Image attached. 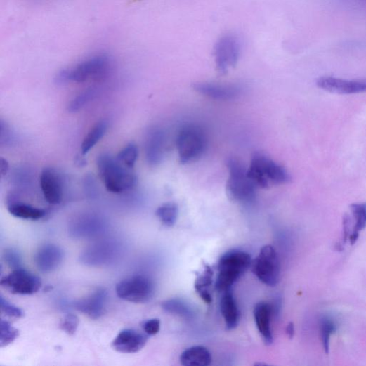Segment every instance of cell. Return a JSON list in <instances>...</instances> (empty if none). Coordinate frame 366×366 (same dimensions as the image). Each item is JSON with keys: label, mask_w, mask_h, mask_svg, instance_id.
<instances>
[{"label": "cell", "mask_w": 366, "mask_h": 366, "mask_svg": "<svg viewBox=\"0 0 366 366\" xmlns=\"http://www.w3.org/2000/svg\"><path fill=\"white\" fill-rule=\"evenodd\" d=\"M112 66V58L107 54L93 55L72 67L61 71L57 77L58 83H85L106 75Z\"/></svg>", "instance_id": "1"}, {"label": "cell", "mask_w": 366, "mask_h": 366, "mask_svg": "<svg viewBox=\"0 0 366 366\" xmlns=\"http://www.w3.org/2000/svg\"><path fill=\"white\" fill-rule=\"evenodd\" d=\"M97 165L99 174L108 191L123 193L136 185V175L131 169L121 164L117 158L108 154H103L98 157Z\"/></svg>", "instance_id": "2"}, {"label": "cell", "mask_w": 366, "mask_h": 366, "mask_svg": "<svg viewBox=\"0 0 366 366\" xmlns=\"http://www.w3.org/2000/svg\"><path fill=\"white\" fill-rule=\"evenodd\" d=\"M252 264L250 254L238 250L226 253L218 262L216 288L219 292L230 291Z\"/></svg>", "instance_id": "3"}, {"label": "cell", "mask_w": 366, "mask_h": 366, "mask_svg": "<svg viewBox=\"0 0 366 366\" xmlns=\"http://www.w3.org/2000/svg\"><path fill=\"white\" fill-rule=\"evenodd\" d=\"M248 174L257 188L286 184L292 177L286 169L265 155L257 153L252 158Z\"/></svg>", "instance_id": "4"}, {"label": "cell", "mask_w": 366, "mask_h": 366, "mask_svg": "<svg viewBox=\"0 0 366 366\" xmlns=\"http://www.w3.org/2000/svg\"><path fill=\"white\" fill-rule=\"evenodd\" d=\"M229 176L226 183L228 196L240 203L253 202L256 198L257 187L249 178L248 169L238 159L230 158L227 161Z\"/></svg>", "instance_id": "5"}, {"label": "cell", "mask_w": 366, "mask_h": 366, "mask_svg": "<svg viewBox=\"0 0 366 366\" xmlns=\"http://www.w3.org/2000/svg\"><path fill=\"white\" fill-rule=\"evenodd\" d=\"M207 143L206 133L199 126L187 125L183 127L176 138L181 164H188L201 157L207 150Z\"/></svg>", "instance_id": "6"}, {"label": "cell", "mask_w": 366, "mask_h": 366, "mask_svg": "<svg viewBox=\"0 0 366 366\" xmlns=\"http://www.w3.org/2000/svg\"><path fill=\"white\" fill-rule=\"evenodd\" d=\"M117 296L134 303H145L155 294V285L148 277L136 275L119 281L116 286Z\"/></svg>", "instance_id": "7"}, {"label": "cell", "mask_w": 366, "mask_h": 366, "mask_svg": "<svg viewBox=\"0 0 366 366\" xmlns=\"http://www.w3.org/2000/svg\"><path fill=\"white\" fill-rule=\"evenodd\" d=\"M253 273L265 285L273 287L280 276V263L275 249L271 246L263 247L253 263Z\"/></svg>", "instance_id": "8"}, {"label": "cell", "mask_w": 366, "mask_h": 366, "mask_svg": "<svg viewBox=\"0 0 366 366\" xmlns=\"http://www.w3.org/2000/svg\"><path fill=\"white\" fill-rule=\"evenodd\" d=\"M1 286L13 294L32 295L41 288L42 281L38 276L20 268L4 277Z\"/></svg>", "instance_id": "9"}, {"label": "cell", "mask_w": 366, "mask_h": 366, "mask_svg": "<svg viewBox=\"0 0 366 366\" xmlns=\"http://www.w3.org/2000/svg\"><path fill=\"white\" fill-rule=\"evenodd\" d=\"M241 52L238 37L234 34L223 36L215 46V60L217 69L221 74L236 65Z\"/></svg>", "instance_id": "10"}, {"label": "cell", "mask_w": 366, "mask_h": 366, "mask_svg": "<svg viewBox=\"0 0 366 366\" xmlns=\"http://www.w3.org/2000/svg\"><path fill=\"white\" fill-rule=\"evenodd\" d=\"M119 247L112 240H105L94 244L80 256L81 262L91 266L107 265L117 257Z\"/></svg>", "instance_id": "11"}, {"label": "cell", "mask_w": 366, "mask_h": 366, "mask_svg": "<svg viewBox=\"0 0 366 366\" xmlns=\"http://www.w3.org/2000/svg\"><path fill=\"white\" fill-rule=\"evenodd\" d=\"M316 84L323 91L340 95L358 94L366 92V79H346L334 77H321Z\"/></svg>", "instance_id": "12"}, {"label": "cell", "mask_w": 366, "mask_h": 366, "mask_svg": "<svg viewBox=\"0 0 366 366\" xmlns=\"http://www.w3.org/2000/svg\"><path fill=\"white\" fill-rule=\"evenodd\" d=\"M64 259L63 250L55 244H46L40 247L34 256L37 269L44 273H50L58 269Z\"/></svg>", "instance_id": "13"}, {"label": "cell", "mask_w": 366, "mask_h": 366, "mask_svg": "<svg viewBox=\"0 0 366 366\" xmlns=\"http://www.w3.org/2000/svg\"><path fill=\"white\" fill-rule=\"evenodd\" d=\"M39 183L46 200L52 205L59 204L63 196V185L58 173L53 169H44Z\"/></svg>", "instance_id": "14"}, {"label": "cell", "mask_w": 366, "mask_h": 366, "mask_svg": "<svg viewBox=\"0 0 366 366\" xmlns=\"http://www.w3.org/2000/svg\"><path fill=\"white\" fill-rule=\"evenodd\" d=\"M107 301V292L104 289H98L86 299L76 301L74 306L90 318L97 320L105 314Z\"/></svg>", "instance_id": "15"}, {"label": "cell", "mask_w": 366, "mask_h": 366, "mask_svg": "<svg viewBox=\"0 0 366 366\" xmlns=\"http://www.w3.org/2000/svg\"><path fill=\"white\" fill-rule=\"evenodd\" d=\"M148 342V335L135 329H125L119 333L112 342L114 350L122 353H136Z\"/></svg>", "instance_id": "16"}, {"label": "cell", "mask_w": 366, "mask_h": 366, "mask_svg": "<svg viewBox=\"0 0 366 366\" xmlns=\"http://www.w3.org/2000/svg\"><path fill=\"white\" fill-rule=\"evenodd\" d=\"M197 93L218 100H232L242 93V88L237 85L198 83L193 86Z\"/></svg>", "instance_id": "17"}, {"label": "cell", "mask_w": 366, "mask_h": 366, "mask_svg": "<svg viewBox=\"0 0 366 366\" xmlns=\"http://www.w3.org/2000/svg\"><path fill=\"white\" fill-rule=\"evenodd\" d=\"M166 148V136L160 129L152 130L145 142V155L148 164L155 166L164 159Z\"/></svg>", "instance_id": "18"}, {"label": "cell", "mask_w": 366, "mask_h": 366, "mask_svg": "<svg viewBox=\"0 0 366 366\" xmlns=\"http://www.w3.org/2000/svg\"><path fill=\"white\" fill-rule=\"evenodd\" d=\"M273 313V306L267 302L257 303L254 311L257 329L266 345H271L273 342L270 325Z\"/></svg>", "instance_id": "19"}, {"label": "cell", "mask_w": 366, "mask_h": 366, "mask_svg": "<svg viewBox=\"0 0 366 366\" xmlns=\"http://www.w3.org/2000/svg\"><path fill=\"white\" fill-rule=\"evenodd\" d=\"M105 230L104 221L97 217L86 216L75 221L70 227L74 237L87 238L98 235Z\"/></svg>", "instance_id": "20"}, {"label": "cell", "mask_w": 366, "mask_h": 366, "mask_svg": "<svg viewBox=\"0 0 366 366\" xmlns=\"http://www.w3.org/2000/svg\"><path fill=\"white\" fill-rule=\"evenodd\" d=\"M221 311L228 330L237 328L240 320V311L236 300L230 291L224 292L221 301Z\"/></svg>", "instance_id": "21"}, {"label": "cell", "mask_w": 366, "mask_h": 366, "mask_svg": "<svg viewBox=\"0 0 366 366\" xmlns=\"http://www.w3.org/2000/svg\"><path fill=\"white\" fill-rule=\"evenodd\" d=\"M180 360L185 366H208L212 362V355L204 346H192L182 353Z\"/></svg>", "instance_id": "22"}, {"label": "cell", "mask_w": 366, "mask_h": 366, "mask_svg": "<svg viewBox=\"0 0 366 366\" xmlns=\"http://www.w3.org/2000/svg\"><path fill=\"white\" fill-rule=\"evenodd\" d=\"M214 281V270L206 266L204 271L197 276L195 282V289L201 299L207 304L212 303V296L209 290Z\"/></svg>", "instance_id": "23"}, {"label": "cell", "mask_w": 366, "mask_h": 366, "mask_svg": "<svg viewBox=\"0 0 366 366\" xmlns=\"http://www.w3.org/2000/svg\"><path fill=\"white\" fill-rule=\"evenodd\" d=\"M9 213L20 219L37 221L43 218L46 212L45 210L33 207L25 203H12L8 207Z\"/></svg>", "instance_id": "24"}, {"label": "cell", "mask_w": 366, "mask_h": 366, "mask_svg": "<svg viewBox=\"0 0 366 366\" xmlns=\"http://www.w3.org/2000/svg\"><path fill=\"white\" fill-rule=\"evenodd\" d=\"M351 212L354 226L349 240L351 245H353L358 239L360 232L366 227V202L353 203L351 206Z\"/></svg>", "instance_id": "25"}, {"label": "cell", "mask_w": 366, "mask_h": 366, "mask_svg": "<svg viewBox=\"0 0 366 366\" xmlns=\"http://www.w3.org/2000/svg\"><path fill=\"white\" fill-rule=\"evenodd\" d=\"M108 129V122L101 120L88 133L82 143V152L86 155L104 137Z\"/></svg>", "instance_id": "26"}, {"label": "cell", "mask_w": 366, "mask_h": 366, "mask_svg": "<svg viewBox=\"0 0 366 366\" xmlns=\"http://www.w3.org/2000/svg\"><path fill=\"white\" fill-rule=\"evenodd\" d=\"M320 333L325 353L329 354L332 335L337 330L336 322L329 316H323L319 321Z\"/></svg>", "instance_id": "27"}, {"label": "cell", "mask_w": 366, "mask_h": 366, "mask_svg": "<svg viewBox=\"0 0 366 366\" xmlns=\"http://www.w3.org/2000/svg\"><path fill=\"white\" fill-rule=\"evenodd\" d=\"M178 214V207L174 202L165 203L155 212L156 216L160 222L167 227H172L176 224Z\"/></svg>", "instance_id": "28"}, {"label": "cell", "mask_w": 366, "mask_h": 366, "mask_svg": "<svg viewBox=\"0 0 366 366\" xmlns=\"http://www.w3.org/2000/svg\"><path fill=\"white\" fill-rule=\"evenodd\" d=\"M162 308L166 312L184 318H191L193 311L188 304L179 299H171L162 303Z\"/></svg>", "instance_id": "29"}, {"label": "cell", "mask_w": 366, "mask_h": 366, "mask_svg": "<svg viewBox=\"0 0 366 366\" xmlns=\"http://www.w3.org/2000/svg\"><path fill=\"white\" fill-rule=\"evenodd\" d=\"M138 148L131 143L122 150L117 155V159L124 166L133 169L138 157Z\"/></svg>", "instance_id": "30"}, {"label": "cell", "mask_w": 366, "mask_h": 366, "mask_svg": "<svg viewBox=\"0 0 366 366\" xmlns=\"http://www.w3.org/2000/svg\"><path fill=\"white\" fill-rule=\"evenodd\" d=\"M19 331L5 320L0 322V347H6L14 342L19 336Z\"/></svg>", "instance_id": "31"}, {"label": "cell", "mask_w": 366, "mask_h": 366, "mask_svg": "<svg viewBox=\"0 0 366 366\" xmlns=\"http://www.w3.org/2000/svg\"><path fill=\"white\" fill-rule=\"evenodd\" d=\"M96 95V91L90 89L81 93L79 96H76L69 104L68 111L70 112H76L79 110L82 109L91 101Z\"/></svg>", "instance_id": "32"}, {"label": "cell", "mask_w": 366, "mask_h": 366, "mask_svg": "<svg viewBox=\"0 0 366 366\" xmlns=\"http://www.w3.org/2000/svg\"><path fill=\"white\" fill-rule=\"evenodd\" d=\"M79 318L72 313L67 314L60 322V328L67 334L72 336L75 334L79 327Z\"/></svg>", "instance_id": "33"}, {"label": "cell", "mask_w": 366, "mask_h": 366, "mask_svg": "<svg viewBox=\"0 0 366 366\" xmlns=\"http://www.w3.org/2000/svg\"><path fill=\"white\" fill-rule=\"evenodd\" d=\"M0 308H1L2 313L10 318H21L25 315V313L21 308L10 303L3 296L0 297Z\"/></svg>", "instance_id": "34"}, {"label": "cell", "mask_w": 366, "mask_h": 366, "mask_svg": "<svg viewBox=\"0 0 366 366\" xmlns=\"http://www.w3.org/2000/svg\"><path fill=\"white\" fill-rule=\"evenodd\" d=\"M4 260L14 270L21 268L22 259L20 254L15 249L6 250L4 253Z\"/></svg>", "instance_id": "35"}, {"label": "cell", "mask_w": 366, "mask_h": 366, "mask_svg": "<svg viewBox=\"0 0 366 366\" xmlns=\"http://www.w3.org/2000/svg\"><path fill=\"white\" fill-rule=\"evenodd\" d=\"M143 328L148 336H155L160 330V320L157 318L148 320L143 323Z\"/></svg>", "instance_id": "36"}, {"label": "cell", "mask_w": 366, "mask_h": 366, "mask_svg": "<svg viewBox=\"0 0 366 366\" xmlns=\"http://www.w3.org/2000/svg\"><path fill=\"white\" fill-rule=\"evenodd\" d=\"M0 169H1V176H6L7 174H8V171L9 170V164H8V161L4 159V158H1V166H0Z\"/></svg>", "instance_id": "37"}, {"label": "cell", "mask_w": 366, "mask_h": 366, "mask_svg": "<svg viewBox=\"0 0 366 366\" xmlns=\"http://www.w3.org/2000/svg\"><path fill=\"white\" fill-rule=\"evenodd\" d=\"M287 334L289 339H293L295 334V327L293 322L289 323L287 328Z\"/></svg>", "instance_id": "38"}]
</instances>
